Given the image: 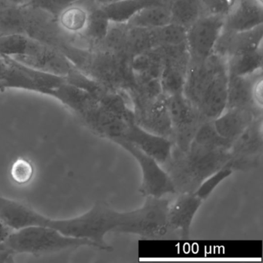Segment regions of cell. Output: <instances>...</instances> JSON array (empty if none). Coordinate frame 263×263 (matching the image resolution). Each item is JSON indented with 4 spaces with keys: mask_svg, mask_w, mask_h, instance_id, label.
I'll list each match as a JSON object with an SVG mask.
<instances>
[{
    "mask_svg": "<svg viewBox=\"0 0 263 263\" xmlns=\"http://www.w3.org/2000/svg\"><path fill=\"white\" fill-rule=\"evenodd\" d=\"M98 246L90 240L67 236L47 226H32L13 230L0 247V262L13 261L21 254L39 255Z\"/></svg>",
    "mask_w": 263,
    "mask_h": 263,
    "instance_id": "obj_1",
    "label": "cell"
},
{
    "mask_svg": "<svg viewBox=\"0 0 263 263\" xmlns=\"http://www.w3.org/2000/svg\"><path fill=\"white\" fill-rule=\"evenodd\" d=\"M121 213L107 203L98 201L87 212L78 216L61 219L47 216L44 226L53 228L67 236L90 240L98 246L99 250L111 252L113 248L104 238L109 232L118 230Z\"/></svg>",
    "mask_w": 263,
    "mask_h": 263,
    "instance_id": "obj_2",
    "label": "cell"
},
{
    "mask_svg": "<svg viewBox=\"0 0 263 263\" xmlns=\"http://www.w3.org/2000/svg\"><path fill=\"white\" fill-rule=\"evenodd\" d=\"M167 197H146L141 208L129 212H121L118 232L134 234L146 238H161L171 232L169 227Z\"/></svg>",
    "mask_w": 263,
    "mask_h": 263,
    "instance_id": "obj_3",
    "label": "cell"
},
{
    "mask_svg": "<svg viewBox=\"0 0 263 263\" xmlns=\"http://www.w3.org/2000/svg\"><path fill=\"white\" fill-rule=\"evenodd\" d=\"M4 57L7 64L0 79V86L6 89H20L53 97L58 87L67 82L66 77L47 73L24 65L13 58Z\"/></svg>",
    "mask_w": 263,
    "mask_h": 263,
    "instance_id": "obj_4",
    "label": "cell"
},
{
    "mask_svg": "<svg viewBox=\"0 0 263 263\" xmlns=\"http://www.w3.org/2000/svg\"><path fill=\"white\" fill-rule=\"evenodd\" d=\"M226 16L210 13L201 16L187 29L186 48L189 63L201 64L215 53L224 30Z\"/></svg>",
    "mask_w": 263,
    "mask_h": 263,
    "instance_id": "obj_5",
    "label": "cell"
},
{
    "mask_svg": "<svg viewBox=\"0 0 263 263\" xmlns=\"http://www.w3.org/2000/svg\"><path fill=\"white\" fill-rule=\"evenodd\" d=\"M165 98L173 130L174 147L186 152L198 129L205 121L184 93Z\"/></svg>",
    "mask_w": 263,
    "mask_h": 263,
    "instance_id": "obj_6",
    "label": "cell"
},
{
    "mask_svg": "<svg viewBox=\"0 0 263 263\" xmlns=\"http://www.w3.org/2000/svg\"><path fill=\"white\" fill-rule=\"evenodd\" d=\"M114 143L128 152L139 164L142 174L139 192L144 198L176 195V187L172 178L156 160L124 140H117Z\"/></svg>",
    "mask_w": 263,
    "mask_h": 263,
    "instance_id": "obj_7",
    "label": "cell"
},
{
    "mask_svg": "<svg viewBox=\"0 0 263 263\" xmlns=\"http://www.w3.org/2000/svg\"><path fill=\"white\" fill-rule=\"evenodd\" d=\"M262 115L253 122L232 143L229 164L235 171H246L259 164L263 149Z\"/></svg>",
    "mask_w": 263,
    "mask_h": 263,
    "instance_id": "obj_8",
    "label": "cell"
},
{
    "mask_svg": "<svg viewBox=\"0 0 263 263\" xmlns=\"http://www.w3.org/2000/svg\"><path fill=\"white\" fill-rule=\"evenodd\" d=\"M14 60L32 68L63 77L76 67L59 50L30 37L24 54Z\"/></svg>",
    "mask_w": 263,
    "mask_h": 263,
    "instance_id": "obj_9",
    "label": "cell"
},
{
    "mask_svg": "<svg viewBox=\"0 0 263 263\" xmlns=\"http://www.w3.org/2000/svg\"><path fill=\"white\" fill-rule=\"evenodd\" d=\"M228 85L227 61L226 58H222L197 106L204 121H213L226 110L228 102Z\"/></svg>",
    "mask_w": 263,
    "mask_h": 263,
    "instance_id": "obj_10",
    "label": "cell"
},
{
    "mask_svg": "<svg viewBox=\"0 0 263 263\" xmlns=\"http://www.w3.org/2000/svg\"><path fill=\"white\" fill-rule=\"evenodd\" d=\"M133 111L135 124L151 133L172 141V121L164 95L142 107L133 109Z\"/></svg>",
    "mask_w": 263,
    "mask_h": 263,
    "instance_id": "obj_11",
    "label": "cell"
},
{
    "mask_svg": "<svg viewBox=\"0 0 263 263\" xmlns=\"http://www.w3.org/2000/svg\"><path fill=\"white\" fill-rule=\"evenodd\" d=\"M78 118L93 133L112 142L123 139L130 124L106 110L98 101Z\"/></svg>",
    "mask_w": 263,
    "mask_h": 263,
    "instance_id": "obj_12",
    "label": "cell"
},
{
    "mask_svg": "<svg viewBox=\"0 0 263 263\" xmlns=\"http://www.w3.org/2000/svg\"><path fill=\"white\" fill-rule=\"evenodd\" d=\"M120 140L133 144L137 148L156 160L161 166L168 161L174 146L172 140L151 133L135 123L129 125L124 138Z\"/></svg>",
    "mask_w": 263,
    "mask_h": 263,
    "instance_id": "obj_13",
    "label": "cell"
},
{
    "mask_svg": "<svg viewBox=\"0 0 263 263\" xmlns=\"http://www.w3.org/2000/svg\"><path fill=\"white\" fill-rule=\"evenodd\" d=\"M173 202H170L168 208L169 227L172 232H178L181 238H189L191 227L195 215L202 204L195 192L177 193Z\"/></svg>",
    "mask_w": 263,
    "mask_h": 263,
    "instance_id": "obj_14",
    "label": "cell"
},
{
    "mask_svg": "<svg viewBox=\"0 0 263 263\" xmlns=\"http://www.w3.org/2000/svg\"><path fill=\"white\" fill-rule=\"evenodd\" d=\"M263 2L261 0H235L226 16L224 30L243 32L262 26Z\"/></svg>",
    "mask_w": 263,
    "mask_h": 263,
    "instance_id": "obj_15",
    "label": "cell"
},
{
    "mask_svg": "<svg viewBox=\"0 0 263 263\" xmlns=\"http://www.w3.org/2000/svg\"><path fill=\"white\" fill-rule=\"evenodd\" d=\"M262 113L249 108H228L212 121L217 133L233 143L244 130Z\"/></svg>",
    "mask_w": 263,
    "mask_h": 263,
    "instance_id": "obj_16",
    "label": "cell"
},
{
    "mask_svg": "<svg viewBox=\"0 0 263 263\" xmlns=\"http://www.w3.org/2000/svg\"><path fill=\"white\" fill-rule=\"evenodd\" d=\"M46 216L20 201L0 195V221L12 230L43 226Z\"/></svg>",
    "mask_w": 263,
    "mask_h": 263,
    "instance_id": "obj_17",
    "label": "cell"
},
{
    "mask_svg": "<svg viewBox=\"0 0 263 263\" xmlns=\"http://www.w3.org/2000/svg\"><path fill=\"white\" fill-rule=\"evenodd\" d=\"M262 36V26L248 31H227L226 37L221 35L215 48V50L220 48L221 50L215 52V53L228 58L240 53L257 50L261 47Z\"/></svg>",
    "mask_w": 263,
    "mask_h": 263,
    "instance_id": "obj_18",
    "label": "cell"
},
{
    "mask_svg": "<svg viewBox=\"0 0 263 263\" xmlns=\"http://www.w3.org/2000/svg\"><path fill=\"white\" fill-rule=\"evenodd\" d=\"M163 65L162 53L155 51V49L135 53L129 65L130 76L134 85L146 81L160 80Z\"/></svg>",
    "mask_w": 263,
    "mask_h": 263,
    "instance_id": "obj_19",
    "label": "cell"
},
{
    "mask_svg": "<svg viewBox=\"0 0 263 263\" xmlns=\"http://www.w3.org/2000/svg\"><path fill=\"white\" fill-rule=\"evenodd\" d=\"M255 75L245 78L229 76L226 109L249 108L262 113V110L258 108L252 101V85L257 78H253Z\"/></svg>",
    "mask_w": 263,
    "mask_h": 263,
    "instance_id": "obj_20",
    "label": "cell"
},
{
    "mask_svg": "<svg viewBox=\"0 0 263 263\" xmlns=\"http://www.w3.org/2000/svg\"><path fill=\"white\" fill-rule=\"evenodd\" d=\"M52 98H56L67 106L78 117L98 103L90 93L67 82L57 89Z\"/></svg>",
    "mask_w": 263,
    "mask_h": 263,
    "instance_id": "obj_21",
    "label": "cell"
},
{
    "mask_svg": "<svg viewBox=\"0 0 263 263\" xmlns=\"http://www.w3.org/2000/svg\"><path fill=\"white\" fill-rule=\"evenodd\" d=\"M163 4L162 0H120L112 4L100 5L111 24H127L133 16L145 7Z\"/></svg>",
    "mask_w": 263,
    "mask_h": 263,
    "instance_id": "obj_22",
    "label": "cell"
},
{
    "mask_svg": "<svg viewBox=\"0 0 263 263\" xmlns=\"http://www.w3.org/2000/svg\"><path fill=\"white\" fill-rule=\"evenodd\" d=\"M27 13L24 6L15 5L7 0H0V36L25 35Z\"/></svg>",
    "mask_w": 263,
    "mask_h": 263,
    "instance_id": "obj_23",
    "label": "cell"
},
{
    "mask_svg": "<svg viewBox=\"0 0 263 263\" xmlns=\"http://www.w3.org/2000/svg\"><path fill=\"white\" fill-rule=\"evenodd\" d=\"M262 48L240 53L226 58L229 76H252L261 71Z\"/></svg>",
    "mask_w": 263,
    "mask_h": 263,
    "instance_id": "obj_24",
    "label": "cell"
},
{
    "mask_svg": "<svg viewBox=\"0 0 263 263\" xmlns=\"http://www.w3.org/2000/svg\"><path fill=\"white\" fill-rule=\"evenodd\" d=\"M110 24L105 12L98 4L97 7L89 8L87 25L81 37L91 44L92 48L101 45L108 34Z\"/></svg>",
    "mask_w": 263,
    "mask_h": 263,
    "instance_id": "obj_25",
    "label": "cell"
},
{
    "mask_svg": "<svg viewBox=\"0 0 263 263\" xmlns=\"http://www.w3.org/2000/svg\"><path fill=\"white\" fill-rule=\"evenodd\" d=\"M171 24L169 7L163 4L149 6L138 12L126 25L132 28L154 30Z\"/></svg>",
    "mask_w": 263,
    "mask_h": 263,
    "instance_id": "obj_26",
    "label": "cell"
},
{
    "mask_svg": "<svg viewBox=\"0 0 263 263\" xmlns=\"http://www.w3.org/2000/svg\"><path fill=\"white\" fill-rule=\"evenodd\" d=\"M83 1L67 7L57 18L61 28L75 39L82 36L88 18L89 8L83 4Z\"/></svg>",
    "mask_w": 263,
    "mask_h": 263,
    "instance_id": "obj_27",
    "label": "cell"
},
{
    "mask_svg": "<svg viewBox=\"0 0 263 263\" xmlns=\"http://www.w3.org/2000/svg\"><path fill=\"white\" fill-rule=\"evenodd\" d=\"M152 49L186 45L187 29L175 24L150 30Z\"/></svg>",
    "mask_w": 263,
    "mask_h": 263,
    "instance_id": "obj_28",
    "label": "cell"
},
{
    "mask_svg": "<svg viewBox=\"0 0 263 263\" xmlns=\"http://www.w3.org/2000/svg\"><path fill=\"white\" fill-rule=\"evenodd\" d=\"M201 0H174L169 7L171 23L189 28L201 17Z\"/></svg>",
    "mask_w": 263,
    "mask_h": 263,
    "instance_id": "obj_29",
    "label": "cell"
},
{
    "mask_svg": "<svg viewBox=\"0 0 263 263\" xmlns=\"http://www.w3.org/2000/svg\"><path fill=\"white\" fill-rule=\"evenodd\" d=\"M234 170L229 164L223 166L216 172L209 175L201 183L195 194L203 201L207 199L215 189L226 178L233 174Z\"/></svg>",
    "mask_w": 263,
    "mask_h": 263,
    "instance_id": "obj_30",
    "label": "cell"
},
{
    "mask_svg": "<svg viewBox=\"0 0 263 263\" xmlns=\"http://www.w3.org/2000/svg\"><path fill=\"white\" fill-rule=\"evenodd\" d=\"M29 36L24 34H10L0 36V56L16 58L25 51Z\"/></svg>",
    "mask_w": 263,
    "mask_h": 263,
    "instance_id": "obj_31",
    "label": "cell"
},
{
    "mask_svg": "<svg viewBox=\"0 0 263 263\" xmlns=\"http://www.w3.org/2000/svg\"><path fill=\"white\" fill-rule=\"evenodd\" d=\"M80 1L82 0H27L22 6L42 10L57 19L65 9Z\"/></svg>",
    "mask_w": 263,
    "mask_h": 263,
    "instance_id": "obj_32",
    "label": "cell"
},
{
    "mask_svg": "<svg viewBox=\"0 0 263 263\" xmlns=\"http://www.w3.org/2000/svg\"><path fill=\"white\" fill-rule=\"evenodd\" d=\"M33 164L26 158H18L12 164L10 175L13 181L19 184H25L31 181L33 176Z\"/></svg>",
    "mask_w": 263,
    "mask_h": 263,
    "instance_id": "obj_33",
    "label": "cell"
},
{
    "mask_svg": "<svg viewBox=\"0 0 263 263\" xmlns=\"http://www.w3.org/2000/svg\"><path fill=\"white\" fill-rule=\"evenodd\" d=\"M235 0H201L211 13L226 16L235 4Z\"/></svg>",
    "mask_w": 263,
    "mask_h": 263,
    "instance_id": "obj_34",
    "label": "cell"
},
{
    "mask_svg": "<svg viewBox=\"0 0 263 263\" xmlns=\"http://www.w3.org/2000/svg\"><path fill=\"white\" fill-rule=\"evenodd\" d=\"M263 81L261 75L257 77L256 79L254 81L252 88V101L254 104L258 108L262 110L263 106Z\"/></svg>",
    "mask_w": 263,
    "mask_h": 263,
    "instance_id": "obj_35",
    "label": "cell"
},
{
    "mask_svg": "<svg viewBox=\"0 0 263 263\" xmlns=\"http://www.w3.org/2000/svg\"><path fill=\"white\" fill-rule=\"evenodd\" d=\"M10 228H9L7 224L0 221V247L4 244V241L7 239L10 233L13 232Z\"/></svg>",
    "mask_w": 263,
    "mask_h": 263,
    "instance_id": "obj_36",
    "label": "cell"
},
{
    "mask_svg": "<svg viewBox=\"0 0 263 263\" xmlns=\"http://www.w3.org/2000/svg\"><path fill=\"white\" fill-rule=\"evenodd\" d=\"M6 67H7V64H6L5 60H4V57L0 56V79L2 78L3 75L5 72Z\"/></svg>",
    "mask_w": 263,
    "mask_h": 263,
    "instance_id": "obj_37",
    "label": "cell"
},
{
    "mask_svg": "<svg viewBox=\"0 0 263 263\" xmlns=\"http://www.w3.org/2000/svg\"><path fill=\"white\" fill-rule=\"evenodd\" d=\"M98 5H105V4H112V3L118 2L120 0H93Z\"/></svg>",
    "mask_w": 263,
    "mask_h": 263,
    "instance_id": "obj_38",
    "label": "cell"
},
{
    "mask_svg": "<svg viewBox=\"0 0 263 263\" xmlns=\"http://www.w3.org/2000/svg\"><path fill=\"white\" fill-rule=\"evenodd\" d=\"M11 4H15V5L22 6L25 4L27 0H7Z\"/></svg>",
    "mask_w": 263,
    "mask_h": 263,
    "instance_id": "obj_39",
    "label": "cell"
},
{
    "mask_svg": "<svg viewBox=\"0 0 263 263\" xmlns=\"http://www.w3.org/2000/svg\"><path fill=\"white\" fill-rule=\"evenodd\" d=\"M0 91H4V90H3L2 87L0 86Z\"/></svg>",
    "mask_w": 263,
    "mask_h": 263,
    "instance_id": "obj_40",
    "label": "cell"
}]
</instances>
